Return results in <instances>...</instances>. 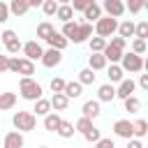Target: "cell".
<instances>
[{"label":"cell","instance_id":"obj_1","mask_svg":"<svg viewBox=\"0 0 148 148\" xmlns=\"http://www.w3.org/2000/svg\"><path fill=\"white\" fill-rule=\"evenodd\" d=\"M18 95H21V99H25V102H35L37 97L44 95V88H42V83H39L37 79H32V76H21V79H18Z\"/></svg>","mask_w":148,"mask_h":148},{"label":"cell","instance_id":"obj_2","mask_svg":"<svg viewBox=\"0 0 148 148\" xmlns=\"http://www.w3.org/2000/svg\"><path fill=\"white\" fill-rule=\"evenodd\" d=\"M118 65L125 69V74H139V72L146 69V60H143V56H141V53H134V51H123Z\"/></svg>","mask_w":148,"mask_h":148},{"label":"cell","instance_id":"obj_3","mask_svg":"<svg viewBox=\"0 0 148 148\" xmlns=\"http://www.w3.org/2000/svg\"><path fill=\"white\" fill-rule=\"evenodd\" d=\"M116 28H118V18L116 16H109V14H102L95 23H92V32L95 35H99V37H111V35H116Z\"/></svg>","mask_w":148,"mask_h":148},{"label":"cell","instance_id":"obj_4","mask_svg":"<svg viewBox=\"0 0 148 148\" xmlns=\"http://www.w3.org/2000/svg\"><path fill=\"white\" fill-rule=\"evenodd\" d=\"M12 125H14V130H18L23 134L25 132H32L37 127V116L32 111H16L12 116Z\"/></svg>","mask_w":148,"mask_h":148},{"label":"cell","instance_id":"obj_5","mask_svg":"<svg viewBox=\"0 0 148 148\" xmlns=\"http://www.w3.org/2000/svg\"><path fill=\"white\" fill-rule=\"evenodd\" d=\"M39 62H42L46 69H53V67H58V65L62 62V51H60V49L49 46V49H44V53H42Z\"/></svg>","mask_w":148,"mask_h":148},{"label":"cell","instance_id":"obj_6","mask_svg":"<svg viewBox=\"0 0 148 148\" xmlns=\"http://www.w3.org/2000/svg\"><path fill=\"white\" fill-rule=\"evenodd\" d=\"M21 53L25 58H30V60H39L42 53H44V46L39 44V39H28V42L21 44Z\"/></svg>","mask_w":148,"mask_h":148},{"label":"cell","instance_id":"obj_7","mask_svg":"<svg viewBox=\"0 0 148 148\" xmlns=\"http://www.w3.org/2000/svg\"><path fill=\"white\" fill-rule=\"evenodd\" d=\"M136 90V81L132 76H123L118 83H116V99H125L127 95H132Z\"/></svg>","mask_w":148,"mask_h":148},{"label":"cell","instance_id":"obj_8","mask_svg":"<svg viewBox=\"0 0 148 148\" xmlns=\"http://www.w3.org/2000/svg\"><path fill=\"white\" fill-rule=\"evenodd\" d=\"M102 14L120 18L125 14V0H102Z\"/></svg>","mask_w":148,"mask_h":148},{"label":"cell","instance_id":"obj_9","mask_svg":"<svg viewBox=\"0 0 148 148\" xmlns=\"http://www.w3.org/2000/svg\"><path fill=\"white\" fill-rule=\"evenodd\" d=\"M111 130H113V134H116L118 139H125V141H127V139L132 136V120H130V118H118Z\"/></svg>","mask_w":148,"mask_h":148},{"label":"cell","instance_id":"obj_10","mask_svg":"<svg viewBox=\"0 0 148 148\" xmlns=\"http://www.w3.org/2000/svg\"><path fill=\"white\" fill-rule=\"evenodd\" d=\"M99 113H102V102L95 97V99H86L83 102V106H81V116H86V118H99Z\"/></svg>","mask_w":148,"mask_h":148},{"label":"cell","instance_id":"obj_11","mask_svg":"<svg viewBox=\"0 0 148 148\" xmlns=\"http://www.w3.org/2000/svg\"><path fill=\"white\" fill-rule=\"evenodd\" d=\"M23 143H25V139H23V132H18V130H9L2 136V146L5 148H23Z\"/></svg>","mask_w":148,"mask_h":148},{"label":"cell","instance_id":"obj_12","mask_svg":"<svg viewBox=\"0 0 148 148\" xmlns=\"http://www.w3.org/2000/svg\"><path fill=\"white\" fill-rule=\"evenodd\" d=\"M92 35V23L90 21H81V23H76V35H74V44H83V42H88V37Z\"/></svg>","mask_w":148,"mask_h":148},{"label":"cell","instance_id":"obj_13","mask_svg":"<svg viewBox=\"0 0 148 148\" xmlns=\"http://www.w3.org/2000/svg\"><path fill=\"white\" fill-rule=\"evenodd\" d=\"M97 99H99L102 104H104V102H106V104H109V102H113V99H116V83H111V81H109V83L97 86Z\"/></svg>","mask_w":148,"mask_h":148},{"label":"cell","instance_id":"obj_14","mask_svg":"<svg viewBox=\"0 0 148 148\" xmlns=\"http://www.w3.org/2000/svg\"><path fill=\"white\" fill-rule=\"evenodd\" d=\"M44 42H46L49 46H53V49H60V51H65V49H67V44H69V39H67L60 30H53Z\"/></svg>","mask_w":148,"mask_h":148},{"label":"cell","instance_id":"obj_15","mask_svg":"<svg viewBox=\"0 0 148 148\" xmlns=\"http://www.w3.org/2000/svg\"><path fill=\"white\" fill-rule=\"evenodd\" d=\"M123 51H125V49H120V46H116V44H111V42H106V44H104V49H102V53H104L106 62H118V60H120V56H123Z\"/></svg>","mask_w":148,"mask_h":148},{"label":"cell","instance_id":"obj_16","mask_svg":"<svg viewBox=\"0 0 148 148\" xmlns=\"http://www.w3.org/2000/svg\"><path fill=\"white\" fill-rule=\"evenodd\" d=\"M88 67L95 69V72H102V69L106 67L104 53H102V51H90V56H88Z\"/></svg>","mask_w":148,"mask_h":148},{"label":"cell","instance_id":"obj_17","mask_svg":"<svg viewBox=\"0 0 148 148\" xmlns=\"http://www.w3.org/2000/svg\"><path fill=\"white\" fill-rule=\"evenodd\" d=\"M49 102H51V109L53 111H67V106H69V97L65 92H53L49 97Z\"/></svg>","mask_w":148,"mask_h":148},{"label":"cell","instance_id":"obj_18","mask_svg":"<svg viewBox=\"0 0 148 148\" xmlns=\"http://www.w3.org/2000/svg\"><path fill=\"white\" fill-rule=\"evenodd\" d=\"M7 7H9V14H12V16H25V14L30 12L28 0H9Z\"/></svg>","mask_w":148,"mask_h":148},{"label":"cell","instance_id":"obj_19","mask_svg":"<svg viewBox=\"0 0 148 148\" xmlns=\"http://www.w3.org/2000/svg\"><path fill=\"white\" fill-rule=\"evenodd\" d=\"M42 118H44V130H46V132H56L58 125H60V120H62V118H60V111H53V109H51L46 116H42Z\"/></svg>","mask_w":148,"mask_h":148},{"label":"cell","instance_id":"obj_20","mask_svg":"<svg viewBox=\"0 0 148 148\" xmlns=\"http://www.w3.org/2000/svg\"><path fill=\"white\" fill-rule=\"evenodd\" d=\"M81 14H83V18H86V21L95 23V21H97V18L102 16V5H99L97 0H92V2H90V5H88V7L83 9V12H81Z\"/></svg>","mask_w":148,"mask_h":148},{"label":"cell","instance_id":"obj_21","mask_svg":"<svg viewBox=\"0 0 148 148\" xmlns=\"http://www.w3.org/2000/svg\"><path fill=\"white\" fill-rule=\"evenodd\" d=\"M16 102H18V95L16 92H9V90L0 92V111H12L16 106Z\"/></svg>","mask_w":148,"mask_h":148},{"label":"cell","instance_id":"obj_22","mask_svg":"<svg viewBox=\"0 0 148 148\" xmlns=\"http://www.w3.org/2000/svg\"><path fill=\"white\" fill-rule=\"evenodd\" d=\"M116 35H120V37H125V39L134 37V21H132V18H123V21H118Z\"/></svg>","mask_w":148,"mask_h":148},{"label":"cell","instance_id":"obj_23","mask_svg":"<svg viewBox=\"0 0 148 148\" xmlns=\"http://www.w3.org/2000/svg\"><path fill=\"white\" fill-rule=\"evenodd\" d=\"M104 69H106V76H109V81H111V83H118V81L125 76V69H123L118 62H106V67H104Z\"/></svg>","mask_w":148,"mask_h":148},{"label":"cell","instance_id":"obj_24","mask_svg":"<svg viewBox=\"0 0 148 148\" xmlns=\"http://www.w3.org/2000/svg\"><path fill=\"white\" fill-rule=\"evenodd\" d=\"M62 92H65L69 99H79V97L83 95V86H81L79 81H65V88H62Z\"/></svg>","mask_w":148,"mask_h":148},{"label":"cell","instance_id":"obj_25","mask_svg":"<svg viewBox=\"0 0 148 148\" xmlns=\"http://www.w3.org/2000/svg\"><path fill=\"white\" fill-rule=\"evenodd\" d=\"M16 74H21V76H32L35 74V60H30V58H18V67H16Z\"/></svg>","mask_w":148,"mask_h":148},{"label":"cell","instance_id":"obj_26","mask_svg":"<svg viewBox=\"0 0 148 148\" xmlns=\"http://www.w3.org/2000/svg\"><path fill=\"white\" fill-rule=\"evenodd\" d=\"M74 14H76V12L72 9V5H69V2H65V5H58V9H56V14H53V16H56L58 21H62V23H65V21L74 18Z\"/></svg>","mask_w":148,"mask_h":148},{"label":"cell","instance_id":"obj_27","mask_svg":"<svg viewBox=\"0 0 148 148\" xmlns=\"http://www.w3.org/2000/svg\"><path fill=\"white\" fill-rule=\"evenodd\" d=\"M95 79H97L95 69H90V67H83V69H79V76H76V81H79L81 86H92V83H95Z\"/></svg>","mask_w":148,"mask_h":148},{"label":"cell","instance_id":"obj_28","mask_svg":"<svg viewBox=\"0 0 148 148\" xmlns=\"http://www.w3.org/2000/svg\"><path fill=\"white\" fill-rule=\"evenodd\" d=\"M32 104H35V106H32V113H35V116H46V113L51 111V102H49L44 95H42V97H37Z\"/></svg>","mask_w":148,"mask_h":148},{"label":"cell","instance_id":"obj_29","mask_svg":"<svg viewBox=\"0 0 148 148\" xmlns=\"http://www.w3.org/2000/svg\"><path fill=\"white\" fill-rule=\"evenodd\" d=\"M123 104H125V111L127 113H139L141 111V99L132 92V95H127L125 99H123Z\"/></svg>","mask_w":148,"mask_h":148},{"label":"cell","instance_id":"obj_30","mask_svg":"<svg viewBox=\"0 0 148 148\" xmlns=\"http://www.w3.org/2000/svg\"><path fill=\"white\" fill-rule=\"evenodd\" d=\"M148 134V120H143V118H136V120H132V136H139V139H143Z\"/></svg>","mask_w":148,"mask_h":148},{"label":"cell","instance_id":"obj_31","mask_svg":"<svg viewBox=\"0 0 148 148\" xmlns=\"http://www.w3.org/2000/svg\"><path fill=\"white\" fill-rule=\"evenodd\" d=\"M74 123H69V120H60V125H58V130H56V134L58 136H62V139H72L74 136Z\"/></svg>","mask_w":148,"mask_h":148},{"label":"cell","instance_id":"obj_32","mask_svg":"<svg viewBox=\"0 0 148 148\" xmlns=\"http://www.w3.org/2000/svg\"><path fill=\"white\" fill-rule=\"evenodd\" d=\"M53 30H56V28H53V23H51V21H42V23H37V39H39V42H44Z\"/></svg>","mask_w":148,"mask_h":148},{"label":"cell","instance_id":"obj_33","mask_svg":"<svg viewBox=\"0 0 148 148\" xmlns=\"http://www.w3.org/2000/svg\"><path fill=\"white\" fill-rule=\"evenodd\" d=\"M146 5H148V0H125V12H130L132 16H136Z\"/></svg>","mask_w":148,"mask_h":148},{"label":"cell","instance_id":"obj_34","mask_svg":"<svg viewBox=\"0 0 148 148\" xmlns=\"http://www.w3.org/2000/svg\"><path fill=\"white\" fill-rule=\"evenodd\" d=\"M76 23H79V21L69 18V21H65V23H62V28H60V32H62L69 42H72V39H74V35H76Z\"/></svg>","mask_w":148,"mask_h":148},{"label":"cell","instance_id":"obj_35","mask_svg":"<svg viewBox=\"0 0 148 148\" xmlns=\"http://www.w3.org/2000/svg\"><path fill=\"white\" fill-rule=\"evenodd\" d=\"M104 44H106V37H99V35H90V37H88V46H90V51H102Z\"/></svg>","mask_w":148,"mask_h":148},{"label":"cell","instance_id":"obj_36","mask_svg":"<svg viewBox=\"0 0 148 148\" xmlns=\"http://www.w3.org/2000/svg\"><path fill=\"white\" fill-rule=\"evenodd\" d=\"M21 44H23V42H21V39H18V35H16V37H12L9 42H5V49H7V53H9V56H16V53L21 51Z\"/></svg>","mask_w":148,"mask_h":148},{"label":"cell","instance_id":"obj_37","mask_svg":"<svg viewBox=\"0 0 148 148\" xmlns=\"http://www.w3.org/2000/svg\"><path fill=\"white\" fill-rule=\"evenodd\" d=\"M130 51H134V53H141V56H143V53L148 51V42H146V39H141V37H134V39H132V49H130Z\"/></svg>","mask_w":148,"mask_h":148},{"label":"cell","instance_id":"obj_38","mask_svg":"<svg viewBox=\"0 0 148 148\" xmlns=\"http://www.w3.org/2000/svg\"><path fill=\"white\" fill-rule=\"evenodd\" d=\"M134 37L148 39V21H139V23H134Z\"/></svg>","mask_w":148,"mask_h":148},{"label":"cell","instance_id":"obj_39","mask_svg":"<svg viewBox=\"0 0 148 148\" xmlns=\"http://www.w3.org/2000/svg\"><path fill=\"white\" fill-rule=\"evenodd\" d=\"M92 125H95V123H92V118H86V116H81V118H79V120L74 123V130L83 134V132H86L88 127H92Z\"/></svg>","mask_w":148,"mask_h":148},{"label":"cell","instance_id":"obj_40","mask_svg":"<svg viewBox=\"0 0 148 148\" xmlns=\"http://www.w3.org/2000/svg\"><path fill=\"white\" fill-rule=\"evenodd\" d=\"M39 7H42V12H44V16H53L56 9H58V2H56V0H44Z\"/></svg>","mask_w":148,"mask_h":148},{"label":"cell","instance_id":"obj_41","mask_svg":"<svg viewBox=\"0 0 148 148\" xmlns=\"http://www.w3.org/2000/svg\"><path fill=\"white\" fill-rule=\"evenodd\" d=\"M99 136H102V134H99V130H97L95 125H92V127H88V130L83 132V139H86L88 143H95V141H97Z\"/></svg>","mask_w":148,"mask_h":148},{"label":"cell","instance_id":"obj_42","mask_svg":"<svg viewBox=\"0 0 148 148\" xmlns=\"http://www.w3.org/2000/svg\"><path fill=\"white\" fill-rule=\"evenodd\" d=\"M49 88H51V92H62V88H65V79L53 76V79L49 81Z\"/></svg>","mask_w":148,"mask_h":148},{"label":"cell","instance_id":"obj_43","mask_svg":"<svg viewBox=\"0 0 148 148\" xmlns=\"http://www.w3.org/2000/svg\"><path fill=\"white\" fill-rule=\"evenodd\" d=\"M95 146H97V148H116V141H113L111 136H99V139L95 141Z\"/></svg>","mask_w":148,"mask_h":148},{"label":"cell","instance_id":"obj_44","mask_svg":"<svg viewBox=\"0 0 148 148\" xmlns=\"http://www.w3.org/2000/svg\"><path fill=\"white\" fill-rule=\"evenodd\" d=\"M9 16H12V14H9L7 0H0V25H2V23H7V21H9Z\"/></svg>","mask_w":148,"mask_h":148},{"label":"cell","instance_id":"obj_45","mask_svg":"<svg viewBox=\"0 0 148 148\" xmlns=\"http://www.w3.org/2000/svg\"><path fill=\"white\" fill-rule=\"evenodd\" d=\"M90 2H92V0H69V5H72V9H74V12H83Z\"/></svg>","mask_w":148,"mask_h":148},{"label":"cell","instance_id":"obj_46","mask_svg":"<svg viewBox=\"0 0 148 148\" xmlns=\"http://www.w3.org/2000/svg\"><path fill=\"white\" fill-rule=\"evenodd\" d=\"M136 88H141V90H148V74H141V72H139V81H136Z\"/></svg>","mask_w":148,"mask_h":148},{"label":"cell","instance_id":"obj_47","mask_svg":"<svg viewBox=\"0 0 148 148\" xmlns=\"http://www.w3.org/2000/svg\"><path fill=\"white\" fill-rule=\"evenodd\" d=\"M12 37H16V32H14L12 28H7V30H2V35H0V42L5 44V42H9Z\"/></svg>","mask_w":148,"mask_h":148},{"label":"cell","instance_id":"obj_48","mask_svg":"<svg viewBox=\"0 0 148 148\" xmlns=\"http://www.w3.org/2000/svg\"><path fill=\"white\" fill-rule=\"evenodd\" d=\"M7 60H9V56H0V74L7 72Z\"/></svg>","mask_w":148,"mask_h":148},{"label":"cell","instance_id":"obj_49","mask_svg":"<svg viewBox=\"0 0 148 148\" xmlns=\"http://www.w3.org/2000/svg\"><path fill=\"white\" fill-rule=\"evenodd\" d=\"M44 0H28V5H30V9H35V7H39Z\"/></svg>","mask_w":148,"mask_h":148},{"label":"cell","instance_id":"obj_50","mask_svg":"<svg viewBox=\"0 0 148 148\" xmlns=\"http://www.w3.org/2000/svg\"><path fill=\"white\" fill-rule=\"evenodd\" d=\"M56 2H58V5H65V2H69V0H56Z\"/></svg>","mask_w":148,"mask_h":148}]
</instances>
